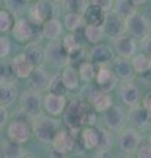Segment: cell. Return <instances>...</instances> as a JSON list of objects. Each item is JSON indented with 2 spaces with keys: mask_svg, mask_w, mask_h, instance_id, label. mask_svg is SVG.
Masks as SVG:
<instances>
[{
  "mask_svg": "<svg viewBox=\"0 0 151 158\" xmlns=\"http://www.w3.org/2000/svg\"><path fill=\"white\" fill-rule=\"evenodd\" d=\"M65 25L71 32H74V31H76V29L81 28L83 25H84V19H83V15L75 13V12H69L65 16Z\"/></svg>",
  "mask_w": 151,
  "mask_h": 158,
  "instance_id": "cell-33",
  "label": "cell"
},
{
  "mask_svg": "<svg viewBox=\"0 0 151 158\" xmlns=\"http://www.w3.org/2000/svg\"><path fill=\"white\" fill-rule=\"evenodd\" d=\"M13 78H16V74H14L11 63L2 65V70H0V82L13 83Z\"/></svg>",
  "mask_w": 151,
  "mask_h": 158,
  "instance_id": "cell-41",
  "label": "cell"
},
{
  "mask_svg": "<svg viewBox=\"0 0 151 158\" xmlns=\"http://www.w3.org/2000/svg\"><path fill=\"white\" fill-rule=\"evenodd\" d=\"M47 90L51 94H57V95H66V92L69 91V88L66 87V85L62 81L61 75H54L53 78H50L47 85Z\"/></svg>",
  "mask_w": 151,
  "mask_h": 158,
  "instance_id": "cell-35",
  "label": "cell"
},
{
  "mask_svg": "<svg viewBox=\"0 0 151 158\" xmlns=\"http://www.w3.org/2000/svg\"><path fill=\"white\" fill-rule=\"evenodd\" d=\"M11 65H12V69L14 74H16L17 78H21V79H26L30 73L33 71L34 66L30 63V61L25 57V54H17L14 56L11 61Z\"/></svg>",
  "mask_w": 151,
  "mask_h": 158,
  "instance_id": "cell-18",
  "label": "cell"
},
{
  "mask_svg": "<svg viewBox=\"0 0 151 158\" xmlns=\"http://www.w3.org/2000/svg\"><path fill=\"white\" fill-rule=\"evenodd\" d=\"M7 135H8V140L18 142V144H25L30 138L32 131L28 127L26 123H24L22 120H18V118H14L12 123L8 124Z\"/></svg>",
  "mask_w": 151,
  "mask_h": 158,
  "instance_id": "cell-9",
  "label": "cell"
},
{
  "mask_svg": "<svg viewBox=\"0 0 151 158\" xmlns=\"http://www.w3.org/2000/svg\"><path fill=\"white\" fill-rule=\"evenodd\" d=\"M135 153L138 158H151V145H139Z\"/></svg>",
  "mask_w": 151,
  "mask_h": 158,
  "instance_id": "cell-44",
  "label": "cell"
},
{
  "mask_svg": "<svg viewBox=\"0 0 151 158\" xmlns=\"http://www.w3.org/2000/svg\"><path fill=\"white\" fill-rule=\"evenodd\" d=\"M42 104L50 116H59L66 108V98L65 95H57V94L49 92L43 98Z\"/></svg>",
  "mask_w": 151,
  "mask_h": 158,
  "instance_id": "cell-12",
  "label": "cell"
},
{
  "mask_svg": "<svg viewBox=\"0 0 151 158\" xmlns=\"http://www.w3.org/2000/svg\"><path fill=\"white\" fill-rule=\"evenodd\" d=\"M62 33V24L58 19L53 17L50 20H47L41 25V36L43 38H46L47 41H54L58 40V37Z\"/></svg>",
  "mask_w": 151,
  "mask_h": 158,
  "instance_id": "cell-23",
  "label": "cell"
},
{
  "mask_svg": "<svg viewBox=\"0 0 151 158\" xmlns=\"http://www.w3.org/2000/svg\"><path fill=\"white\" fill-rule=\"evenodd\" d=\"M13 23H14L13 15L9 11H7V9H0V33L11 32Z\"/></svg>",
  "mask_w": 151,
  "mask_h": 158,
  "instance_id": "cell-37",
  "label": "cell"
},
{
  "mask_svg": "<svg viewBox=\"0 0 151 158\" xmlns=\"http://www.w3.org/2000/svg\"><path fill=\"white\" fill-rule=\"evenodd\" d=\"M51 2H54V3H59V2H63V0H51Z\"/></svg>",
  "mask_w": 151,
  "mask_h": 158,
  "instance_id": "cell-49",
  "label": "cell"
},
{
  "mask_svg": "<svg viewBox=\"0 0 151 158\" xmlns=\"http://www.w3.org/2000/svg\"><path fill=\"white\" fill-rule=\"evenodd\" d=\"M24 54H25V57L29 59V61H30V63L34 67L42 66L43 62L46 61V58H45V49H43L37 41L28 42Z\"/></svg>",
  "mask_w": 151,
  "mask_h": 158,
  "instance_id": "cell-21",
  "label": "cell"
},
{
  "mask_svg": "<svg viewBox=\"0 0 151 158\" xmlns=\"http://www.w3.org/2000/svg\"><path fill=\"white\" fill-rule=\"evenodd\" d=\"M104 31H105V36L109 37H117L120 34H122L125 31V20L121 19L120 16H117L114 12L105 15V20L103 23Z\"/></svg>",
  "mask_w": 151,
  "mask_h": 158,
  "instance_id": "cell-13",
  "label": "cell"
},
{
  "mask_svg": "<svg viewBox=\"0 0 151 158\" xmlns=\"http://www.w3.org/2000/svg\"><path fill=\"white\" fill-rule=\"evenodd\" d=\"M59 125H61L59 121L55 120L54 117L43 116L41 113L40 116L34 117L32 131L40 142H42V144H51L55 135L59 131Z\"/></svg>",
  "mask_w": 151,
  "mask_h": 158,
  "instance_id": "cell-2",
  "label": "cell"
},
{
  "mask_svg": "<svg viewBox=\"0 0 151 158\" xmlns=\"http://www.w3.org/2000/svg\"><path fill=\"white\" fill-rule=\"evenodd\" d=\"M92 4H95L99 8H101L104 12H109L113 8L114 0H92Z\"/></svg>",
  "mask_w": 151,
  "mask_h": 158,
  "instance_id": "cell-43",
  "label": "cell"
},
{
  "mask_svg": "<svg viewBox=\"0 0 151 158\" xmlns=\"http://www.w3.org/2000/svg\"><path fill=\"white\" fill-rule=\"evenodd\" d=\"M0 70H2V62H0Z\"/></svg>",
  "mask_w": 151,
  "mask_h": 158,
  "instance_id": "cell-52",
  "label": "cell"
},
{
  "mask_svg": "<svg viewBox=\"0 0 151 158\" xmlns=\"http://www.w3.org/2000/svg\"><path fill=\"white\" fill-rule=\"evenodd\" d=\"M28 78H29V85H30L32 90H36V91H41L47 88L49 81H50V75H49V73L42 66H37L33 69V71Z\"/></svg>",
  "mask_w": 151,
  "mask_h": 158,
  "instance_id": "cell-19",
  "label": "cell"
},
{
  "mask_svg": "<svg viewBox=\"0 0 151 158\" xmlns=\"http://www.w3.org/2000/svg\"><path fill=\"white\" fill-rule=\"evenodd\" d=\"M142 48H143V54H146L149 58H151V36L150 34L142 40Z\"/></svg>",
  "mask_w": 151,
  "mask_h": 158,
  "instance_id": "cell-46",
  "label": "cell"
},
{
  "mask_svg": "<svg viewBox=\"0 0 151 158\" xmlns=\"http://www.w3.org/2000/svg\"><path fill=\"white\" fill-rule=\"evenodd\" d=\"M113 12L121 19L126 20L135 12V7L130 0H117L116 4H113Z\"/></svg>",
  "mask_w": 151,
  "mask_h": 158,
  "instance_id": "cell-30",
  "label": "cell"
},
{
  "mask_svg": "<svg viewBox=\"0 0 151 158\" xmlns=\"http://www.w3.org/2000/svg\"><path fill=\"white\" fill-rule=\"evenodd\" d=\"M104 123L110 131H121V128H124L126 123L124 110L118 106H110L108 110L104 111Z\"/></svg>",
  "mask_w": 151,
  "mask_h": 158,
  "instance_id": "cell-10",
  "label": "cell"
},
{
  "mask_svg": "<svg viewBox=\"0 0 151 158\" xmlns=\"http://www.w3.org/2000/svg\"><path fill=\"white\" fill-rule=\"evenodd\" d=\"M97 131V146L96 149L99 150H109L112 146V137L110 133L104 129V128H96Z\"/></svg>",
  "mask_w": 151,
  "mask_h": 158,
  "instance_id": "cell-36",
  "label": "cell"
},
{
  "mask_svg": "<svg viewBox=\"0 0 151 158\" xmlns=\"http://www.w3.org/2000/svg\"><path fill=\"white\" fill-rule=\"evenodd\" d=\"M29 15H30L29 21L36 25H42L45 21L53 19L57 15V6L51 0H37Z\"/></svg>",
  "mask_w": 151,
  "mask_h": 158,
  "instance_id": "cell-3",
  "label": "cell"
},
{
  "mask_svg": "<svg viewBox=\"0 0 151 158\" xmlns=\"http://www.w3.org/2000/svg\"><path fill=\"white\" fill-rule=\"evenodd\" d=\"M143 107L146 108V111L149 112V115H150V117H151V92L146 95L145 100H143Z\"/></svg>",
  "mask_w": 151,
  "mask_h": 158,
  "instance_id": "cell-47",
  "label": "cell"
},
{
  "mask_svg": "<svg viewBox=\"0 0 151 158\" xmlns=\"http://www.w3.org/2000/svg\"><path fill=\"white\" fill-rule=\"evenodd\" d=\"M42 102H43V98L41 96L40 92L36 90H28L20 98L21 111L26 116L34 118L42 113V107H43Z\"/></svg>",
  "mask_w": 151,
  "mask_h": 158,
  "instance_id": "cell-4",
  "label": "cell"
},
{
  "mask_svg": "<svg viewBox=\"0 0 151 158\" xmlns=\"http://www.w3.org/2000/svg\"><path fill=\"white\" fill-rule=\"evenodd\" d=\"M95 75H96L95 66L89 61H84L79 65V77L81 81L91 82L92 79H95Z\"/></svg>",
  "mask_w": 151,
  "mask_h": 158,
  "instance_id": "cell-38",
  "label": "cell"
},
{
  "mask_svg": "<svg viewBox=\"0 0 151 158\" xmlns=\"http://www.w3.org/2000/svg\"><path fill=\"white\" fill-rule=\"evenodd\" d=\"M26 2H37V0H26Z\"/></svg>",
  "mask_w": 151,
  "mask_h": 158,
  "instance_id": "cell-51",
  "label": "cell"
},
{
  "mask_svg": "<svg viewBox=\"0 0 151 158\" xmlns=\"http://www.w3.org/2000/svg\"><path fill=\"white\" fill-rule=\"evenodd\" d=\"M11 53V41L6 36H0V58H7Z\"/></svg>",
  "mask_w": 151,
  "mask_h": 158,
  "instance_id": "cell-42",
  "label": "cell"
},
{
  "mask_svg": "<svg viewBox=\"0 0 151 158\" xmlns=\"http://www.w3.org/2000/svg\"><path fill=\"white\" fill-rule=\"evenodd\" d=\"M8 123V111L7 107L0 104V129H3Z\"/></svg>",
  "mask_w": 151,
  "mask_h": 158,
  "instance_id": "cell-45",
  "label": "cell"
},
{
  "mask_svg": "<svg viewBox=\"0 0 151 158\" xmlns=\"http://www.w3.org/2000/svg\"><path fill=\"white\" fill-rule=\"evenodd\" d=\"M17 96V91L13 83L9 82H0V104L11 106Z\"/></svg>",
  "mask_w": 151,
  "mask_h": 158,
  "instance_id": "cell-27",
  "label": "cell"
},
{
  "mask_svg": "<svg viewBox=\"0 0 151 158\" xmlns=\"http://www.w3.org/2000/svg\"><path fill=\"white\" fill-rule=\"evenodd\" d=\"M7 11L11 12L13 16H22L28 9L26 0H6Z\"/></svg>",
  "mask_w": 151,
  "mask_h": 158,
  "instance_id": "cell-34",
  "label": "cell"
},
{
  "mask_svg": "<svg viewBox=\"0 0 151 158\" xmlns=\"http://www.w3.org/2000/svg\"><path fill=\"white\" fill-rule=\"evenodd\" d=\"M129 121L131 123L135 129H145L146 127H149L150 124V115L149 112L146 111V108L143 106H131L129 115H128Z\"/></svg>",
  "mask_w": 151,
  "mask_h": 158,
  "instance_id": "cell-15",
  "label": "cell"
},
{
  "mask_svg": "<svg viewBox=\"0 0 151 158\" xmlns=\"http://www.w3.org/2000/svg\"><path fill=\"white\" fill-rule=\"evenodd\" d=\"M71 56L66 52V49L63 48L62 42H59L58 40L51 41L45 49V58L46 61H49L51 65H54L57 67H65L69 65Z\"/></svg>",
  "mask_w": 151,
  "mask_h": 158,
  "instance_id": "cell-6",
  "label": "cell"
},
{
  "mask_svg": "<svg viewBox=\"0 0 151 158\" xmlns=\"http://www.w3.org/2000/svg\"><path fill=\"white\" fill-rule=\"evenodd\" d=\"M62 45H63V48L66 49V52L69 53L70 56H72V54L76 53V52L80 49L79 41L76 40V37L74 36V34H67V36L63 38Z\"/></svg>",
  "mask_w": 151,
  "mask_h": 158,
  "instance_id": "cell-40",
  "label": "cell"
},
{
  "mask_svg": "<svg viewBox=\"0 0 151 158\" xmlns=\"http://www.w3.org/2000/svg\"><path fill=\"white\" fill-rule=\"evenodd\" d=\"M113 48L114 52L120 57L131 58L135 54V50H137V44H135L134 37L120 34V36L114 37L113 40Z\"/></svg>",
  "mask_w": 151,
  "mask_h": 158,
  "instance_id": "cell-11",
  "label": "cell"
},
{
  "mask_svg": "<svg viewBox=\"0 0 151 158\" xmlns=\"http://www.w3.org/2000/svg\"><path fill=\"white\" fill-rule=\"evenodd\" d=\"M131 65H133L134 73L138 74H147L151 71V58H149L146 54H137L131 59Z\"/></svg>",
  "mask_w": 151,
  "mask_h": 158,
  "instance_id": "cell-28",
  "label": "cell"
},
{
  "mask_svg": "<svg viewBox=\"0 0 151 158\" xmlns=\"http://www.w3.org/2000/svg\"><path fill=\"white\" fill-rule=\"evenodd\" d=\"M131 3L134 4V6H142V4H145L147 0H130Z\"/></svg>",
  "mask_w": 151,
  "mask_h": 158,
  "instance_id": "cell-48",
  "label": "cell"
},
{
  "mask_svg": "<svg viewBox=\"0 0 151 158\" xmlns=\"http://www.w3.org/2000/svg\"><path fill=\"white\" fill-rule=\"evenodd\" d=\"M125 28L128 29L131 37L143 40L150 34V24L143 15L134 12L125 20Z\"/></svg>",
  "mask_w": 151,
  "mask_h": 158,
  "instance_id": "cell-5",
  "label": "cell"
},
{
  "mask_svg": "<svg viewBox=\"0 0 151 158\" xmlns=\"http://www.w3.org/2000/svg\"><path fill=\"white\" fill-rule=\"evenodd\" d=\"M0 6H2V0H0Z\"/></svg>",
  "mask_w": 151,
  "mask_h": 158,
  "instance_id": "cell-53",
  "label": "cell"
},
{
  "mask_svg": "<svg viewBox=\"0 0 151 158\" xmlns=\"http://www.w3.org/2000/svg\"><path fill=\"white\" fill-rule=\"evenodd\" d=\"M36 24L30 23L26 19H17L13 23L11 33L13 38L18 42H32L36 41Z\"/></svg>",
  "mask_w": 151,
  "mask_h": 158,
  "instance_id": "cell-7",
  "label": "cell"
},
{
  "mask_svg": "<svg viewBox=\"0 0 151 158\" xmlns=\"http://www.w3.org/2000/svg\"><path fill=\"white\" fill-rule=\"evenodd\" d=\"M62 81L66 85V87L69 90H75V88L79 86V74L75 70V67L72 66H65V70L61 74Z\"/></svg>",
  "mask_w": 151,
  "mask_h": 158,
  "instance_id": "cell-29",
  "label": "cell"
},
{
  "mask_svg": "<svg viewBox=\"0 0 151 158\" xmlns=\"http://www.w3.org/2000/svg\"><path fill=\"white\" fill-rule=\"evenodd\" d=\"M83 15H84V21L89 25H103L106 12H104L95 4H92V6H87Z\"/></svg>",
  "mask_w": 151,
  "mask_h": 158,
  "instance_id": "cell-25",
  "label": "cell"
},
{
  "mask_svg": "<svg viewBox=\"0 0 151 158\" xmlns=\"http://www.w3.org/2000/svg\"><path fill=\"white\" fill-rule=\"evenodd\" d=\"M88 103H91V106L93 107V110L97 112H104L112 106V98L108 92L100 90H95V88H91V91L88 94V98H87Z\"/></svg>",
  "mask_w": 151,
  "mask_h": 158,
  "instance_id": "cell-14",
  "label": "cell"
},
{
  "mask_svg": "<svg viewBox=\"0 0 151 158\" xmlns=\"http://www.w3.org/2000/svg\"><path fill=\"white\" fill-rule=\"evenodd\" d=\"M81 142L84 145L85 149H96L97 146V131L96 128H85L84 131L81 132Z\"/></svg>",
  "mask_w": 151,
  "mask_h": 158,
  "instance_id": "cell-32",
  "label": "cell"
},
{
  "mask_svg": "<svg viewBox=\"0 0 151 158\" xmlns=\"http://www.w3.org/2000/svg\"><path fill=\"white\" fill-rule=\"evenodd\" d=\"M2 154L6 158H22L26 156V152L22 148V144L7 140L2 145Z\"/></svg>",
  "mask_w": 151,
  "mask_h": 158,
  "instance_id": "cell-26",
  "label": "cell"
},
{
  "mask_svg": "<svg viewBox=\"0 0 151 158\" xmlns=\"http://www.w3.org/2000/svg\"><path fill=\"white\" fill-rule=\"evenodd\" d=\"M84 34L87 41H89L91 44H99L105 38V31L103 25H89V24H87Z\"/></svg>",
  "mask_w": 151,
  "mask_h": 158,
  "instance_id": "cell-31",
  "label": "cell"
},
{
  "mask_svg": "<svg viewBox=\"0 0 151 158\" xmlns=\"http://www.w3.org/2000/svg\"><path fill=\"white\" fill-rule=\"evenodd\" d=\"M95 78H96L97 86L105 92H110L117 86V81H118L116 74L112 71L110 69L105 67V66L99 69V71L96 73Z\"/></svg>",
  "mask_w": 151,
  "mask_h": 158,
  "instance_id": "cell-16",
  "label": "cell"
},
{
  "mask_svg": "<svg viewBox=\"0 0 151 158\" xmlns=\"http://www.w3.org/2000/svg\"><path fill=\"white\" fill-rule=\"evenodd\" d=\"M120 98H121V100H122L124 104L129 106V107L139 104V100H141L139 88L131 82L125 83L120 90Z\"/></svg>",
  "mask_w": 151,
  "mask_h": 158,
  "instance_id": "cell-22",
  "label": "cell"
},
{
  "mask_svg": "<svg viewBox=\"0 0 151 158\" xmlns=\"http://www.w3.org/2000/svg\"><path fill=\"white\" fill-rule=\"evenodd\" d=\"M53 145V149L62 153V154H67V153H70L74 150V146H75V140L74 137L71 136L70 132L67 131H59L55 135L54 140L51 142Z\"/></svg>",
  "mask_w": 151,
  "mask_h": 158,
  "instance_id": "cell-17",
  "label": "cell"
},
{
  "mask_svg": "<svg viewBox=\"0 0 151 158\" xmlns=\"http://www.w3.org/2000/svg\"><path fill=\"white\" fill-rule=\"evenodd\" d=\"M113 69H114L116 77L118 79L131 81L134 78V69L128 58H124V57L113 58Z\"/></svg>",
  "mask_w": 151,
  "mask_h": 158,
  "instance_id": "cell-20",
  "label": "cell"
},
{
  "mask_svg": "<svg viewBox=\"0 0 151 158\" xmlns=\"http://www.w3.org/2000/svg\"><path fill=\"white\" fill-rule=\"evenodd\" d=\"M113 58H114L113 50L106 45H96L89 52V59L99 63V65H105V63L113 61Z\"/></svg>",
  "mask_w": 151,
  "mask_h": 158,
  "instance_id": "cell-24",
  "label": "cell"
},
{
  "mask_svg": "<svg viewBox=\"0 0 151 158\" xmlns=\"http://www.w3.org/2000/svg\"><path fill=\"white\" fill-rule=\"evenodd\" d=\"M149 140H150V145H151V133H150V138H149Z\"/></svg>",
  "mask_w": 151,
  "mask_h": 158,
  "instance_id": "cell-50",
  "label": "cell"
},
{
  "mask_svg": "<svg viewBox=\"0 0 151 158\" xmlns=\"http://www.w3.org/2000/svg\"><path fill=\"white\" fill-rule=\"evenodd\" d=\"M66 110V108H65ZM95 113L89 108V106L83 100L71 102L65 113V121L70 127V129L76 131L84 124H93L95 123Z\"/></svg>",
  "mask_w": 151,
  "mask_h": 158,
  "instance_id": "cell-1",
  "label": "cell"
},
{
  "mask_svg": "<svg viewBox=\"0 0 151 158\" xmlns=\"http://www.w3.org/2000/svg\"><path fill=\"white\" fill-rule=\"evenodd\" d=\"M141 145V135L135 128H125V129L120 133L118 137V148L121 152L126 153V154H131L135 153Z\"/></svg>",
  "mask_w": 151,
  "mask_h": 158,
  "instance_id": "cell-8",
  "label": "cell"
},
{
  "mask_svg": "<svg viewBox=\"0 0 151 158\" xmlns=\"http://www.w3.org/2000/svg\"><path fill=\"white\" fill-rule=\"evenodd\" d=\"M65 7L69 12H75V13H80L83 15L87 8V0H63Z\"/></svg>",
  "mask_w": 151,
  "mask_h": 158,
  "instance_id": "cell-39",
  "label": "cell"
}]
</instances>
